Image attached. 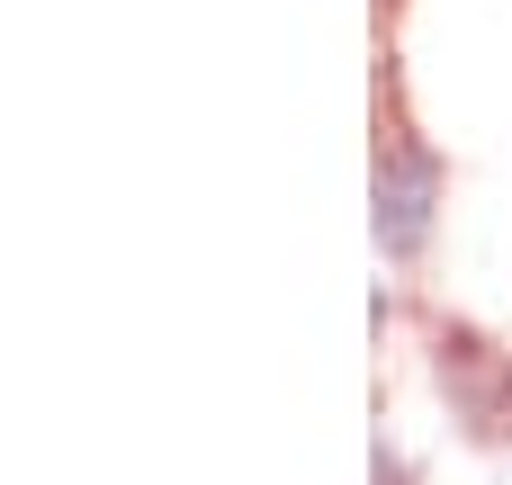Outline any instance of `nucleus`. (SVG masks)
I'll list each match as a JSON object with an SVG mask.
<instances>
[{"label":"nucleus","mask_w":512,"mask_h":485,"mask_svg":"<svg viewBox=\"0 0 512 485\" xmlns=\"http://www.w3.org/2000/svg\"><path fill=\"white\" fill-rule=\"evenodd\" d=\"M423 207H432V153H396V180L378 189V216H387V243L396 252H414L423 243Z\"/></svg>","instance_id":"nucleus-1"}]
</instances>
